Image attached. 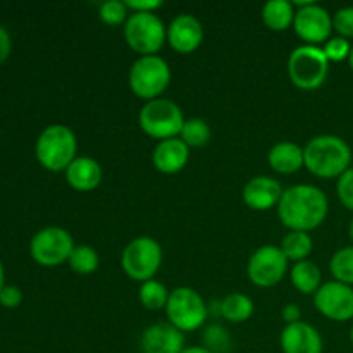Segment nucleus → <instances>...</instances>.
Listing matches in <instances>:
<instances>
[{
    "instance_id": "obj_10",
    "label": "nucleus",
    "mask_w": 353,
    "mask_h": 353,
    "mask_svg": "<svg viewBox=\"0 0 353 353\" xmlns=\"http://www.w3.org/2000/svg\"><path fill=\"white\" fill-rule=\"evenodd\" d=\"M74 247V240L68 230L48 226L33 234L30 241V254L38 265L57 268L69 261Z\"/></svg>"
},
{
    "instance_id": "obj_31",
    "label": "nucleus",
    "mask_w": 353,
    "mask_h": 353,
    "mask_svg": "<svg viewBox=\"0 0 353 353\" xmlns=\"http://www.w3.org/2000/svg\"><path fill=\"white\" fill-rule=\"evenodd\" d=\"M323 50L330 62H343V61H348V57H350L352 45L347 38L334 37V38H330V40L324 43Z\"/></svg>"
},
{
    "instance_id": "obj_40",
    "label": "nucleus",
    "mask_w": 353,
    "mask_h": 353,
    "mask_svg": "<svg viewBox=\"0 0 353 353\" xmlns=\"http://www.w3.org/2000/svg\"><path fill=\"white\" fill-rule=\"evenodd\" d=\"M348 64H350V69L353 71V45H352V52H350V57H348Z\"/></svg>"
},
{
    "instance_id": "obj_36",
    "label": "nucleus",
    "mask_w": 353,
    "mask_h": 353,
    "mask_svg": "<svg viewBox=\"0 0 353 353\" xmlns=\"http://www.w3.org/2000/svg\"><path fill=\"white\" fill-rule=\"evenodd\" d=\"M12 50V40H10V34L7 31V28H3L0 24V64L7 61V57L10 55Z\"/></svg>"
},
{
    "instance_id": "obj_18",
    "label": "nucleus",
    "mask_w": 353,
    "mask_h": 353,
    "mask_svg": "<svg viewBox=\"0 0 353 353\" xmlns=\"http://www.w3.org/2000/svg\"><path fill=\"white\" fill-rule=\"evenodd\" d=\"M188 161L190 147L179 137L159 141L152 154V162L162 174H176V172L183 171Z\"/></svg>"
},
{
    "instance_id": "obj_17",
    "label": "nucleus",
    "mask_w": 353,
    "mask_h": 353,
    "mask_svg": "<svg viewBox=\"0 0 353 353\" xmlns=\"http://www.w3.org/2000/svg\"><path fill=\"white\" fill-rule=\"evenodd\" d=\"M283 192L285 190L278 179L271 176H255L245 185L241 196L252 210L264 212V210H271L272 207H278Z\"/></svg>"
},
{
    "instance_id": "obj_38",
    "label": "nucleus",
    "mask_w": 353,
    "mask_h": 353,
    "mask_svg": "<svg viewBox=\"0 0 353 353\" xmlns=\"http://www.w3.org/2000/svg\"><path fill=\"white\" fill-rule=\"evenodd\" d=\"M181 353H212L210 350H207L205 347H185V350H183Z\"/></svg>"
},
{
    "instance_id": "obj_20",
    "label": "nucleus",
    "mask_w": 353,
    "mask_h": 353,
    "mask_svg": "<svg viewBox=\"0 0 353 353\" xmlns=\"http://www.w3.org/2000/svg\"><path fill=\"white\" fill-rule=\"evenodd\" d=\"M268 162L278 174H293L305 168L303 148L293 141H279L269 150Z\"/></svg>"
},
{
    "instance_id": "obj_9",
    "label": "nucleus",
    "mask_w": 353,
    "mask_h": 353,
    "mask_svg": "<svg viewBox=\"0 0 353 353\" xmlns=\"http://www.w3.org/2000/svg\"><path fill=\"white\" fill-rule=\"evenodd\" d=\"M162 247L150 236H138L126 245L121 255V268L133 281H150L162 265Z\"/></svg>"
},
{
    "instance_id": "obj_14",
    "label": "nucleus",
    "mask_w": 353,
    "mask_h": 353,
    "mask_svg": "<svg viewBox=\"0 0 353 353\" xmlns=\"http://www.w3.org/2000/svg\"><path fill=\"white\" fill-rule=\"evenodd\" d=\"M203 26L192 14H179L168 26V41L178 54H192L202 45Z\"/></svg>"
},
{
    "instance_id": "obj_32",
    "label": "nucleus",
    "mask_w": 353,
    "mask_h": 353,
    "mask_svg": "<svg viewBox=\"0 0 353 353\" xmlns=\"http://www.w3.org/2000/svg\"><path fill=\"white\" fill-rule=\"evenodd\" d=\"M333 30L341 38H353V7H341L333 16Z\"/></svg>"
},
{
    "instance_id": "obj_25",
    "label": "nucleus",
    "mask_w": 353,
    "mask_h": 353,
    "mask_svg": "<svg viewBox=\"0 0 353 353\" xmlns=\"http://www.w3.org/2000/svg\"><path fill=\"white\" fill-rule=\"evenodd\" d=\"M169 293L171 292H168L165 285H162L157 279H150V281L141 283L138 299L147 310H162L168 305Z\"/></svg>"
},
{
    "instance_id": "obj_15",
    "label": "nucleus",
    "mask_w": 353,
    "mask_h": 353,
    "mask_svg": "<svg viewBox=\"0 0 353 353\" xmlns=\"http://www.w3.org/2000/svg\"><path fill=\"white\" fill-rule=\"evenodd\" d=\"M141 353H181L185 350V333L169 323H155L141 333Z\"/></svg>"
},
{
    "instance_id": "obj_33",
    "label": "nucleus",
    "mask_w": 353,
    "mask_h": 353,
    "mask_svg": "<svg viewBox=\"0 0 353 353\" xmlns=\"http://www.w3.org/2000/svg\"><path fill=\"white\" fill-rule=\"evenodd\" d=\"M336 193L340 202L343 203V207H347L348 210L353 212V168L345 171L343 174L338 178Z\"/></svg>"
},
{
    "instance_id": "obj_24",
    "label": "nucleus",
    "mask_w": 353,
    "mask_h": 353,
    "mask_svg": "<svg viewBox=\"0 0 353 353\" xmlns=\"http://www.w3.org/2000/svg\"><path fill=\"white\" fill-rule=\"evenodd\" d=\"M281 252L285 254V257L292 262H302L307 261V257L310 255L314 248L312 236L309 233H303V231H290L281 241Z\"/></svg>"
},
{
    "instance_id": "obj_13",
    "label": "nucleus",
    "mask_w": 353,
    "mask_h": 353,
    "mask_svg": "<svg viewBox=\"0 0 353 353\" xmlns=\"http://www.w3.org/2000/svg\"><path fill=\"white\" fill-rule=\"evenodd\" d=\"M314 305L326 319L347 323L353 319V288L340 281L321 285L314 295Z\"/></svg>"
},
{
    "instance_id": "obj_27",
    "label": "nucleus",
    "mask_w": 353,
    "mask_h": 353,
    "mask_svg": "<svg viewBox=\"0 0 353 353\" xmlns=\"http://www.w3.org/2000/svg\"><path fill=\"white\" fill-rule=\"evenodd\" d=\"M330 271L334 281L353 286V245L343 247L331 257Z\"/></svg>"
},
{
    "instance_id": "obj_42",
    "label": "nucleus",
    "mask_w": 353,
    "mask_h": 353,
    "mask_svg": "<svg viewBox=\"0 0 353 353\" xmlns=\"http://www.w3.org/2000/svg\"><path fill=\"white\" fill-rule=\"evenodd\" d=\"M350 341H352V345H353V326H352V330H350Z\"/></svg>"
},
{
    "instance_id": "obj_19",
    "label": "nucleus",
    "mask_w": 353,
    "mask_h": 353,
    "mask_svg": "<svg viewBox=\"0 0 353 353\" xmlns=\"http://www.w3.org/2000/svg\"><path fill=\"white\" fill-rule=\"evenodd\" d=\"M102 168L92 157H76L65 169V181L76 192H93L102 183Z\"/></svg>"
},
{
    "instance_id": "obj_22",
    "label": "nucleus",
    "mask_w": 353,
    "mask_h": 353,
    "mask_svg": "<svg viewBox=\"0 0 353 353\" xmlns=\"http://www.w3.org/2000/svg\"><path fill=\"white\" fill-rule=\"evenodd\" d=\"M321 269L314 261H302L296 262L290 271V279L292 285L295 286L296 292L303 295H316L317 290L321 288Z\"/></svg>"
},
{
    "instance_id": "obj_1",
    "label": "nucleus",
    "mask_w": 353,
    "mask_h": 353,
    "mask_svg": "<svg viewBox=\"0 0 353 353\" xmlns=\"http://www.w3.org/2000/svg\"><path fill=\"white\" fill-rule=\"evenodd\" d=\"M278 216L290 231L317 230L326 221L330 202L326 193L314 185H295L283 192L278 203Z\"/></svg>"
},
{
    "instance_id": "obj_39",
    "label": "nucleus",
    "mask_w": 353,
    "mask_h": 353,
    "mask_svg": "<svg viewBox=\"0 0 353 353\" xmlns=\"http://www.w3.org/2000/svg\"><path fill=\"white\" fill-rule=\"evenodd\" d=\"M3 286H6V271H3V265L0 262V292H2Z\"/></svg>"
},
{
    "instance_id": "obj_26",
    "label": "nucleus",
    "mask_w": 353,
    "mask_h": 353,
    "mask_svg": "<svg viewBox=\"0 0 353 353\" xmlns=\"http://www.w3.org/2000/svg\"><path fill=\"white\" fill-rule=\"evenodd\" d=\"M68 264L71 271L76 272V274L88 276L99 269L100 259L95 248H92L90 245H76Z\"/></svg>"
},
{
    "instance_id": "obj_29",
    "label": "nucleus",
    "mask_w": 353,
    "mask_h": 353,
    "mask_svg": "<svg viewBox=\"0 0 353 353\" xmlns=\"http://www.w3.org/2000/svg\"><path fill=\"white\" fill-rule=\"evenodd\" d=\"M203 347L212 353H228L231 350V336L226 327L209 326L203 333Z\"/></svg>"
},
{
    "instance_id": "obj_3",
    "label": "nucleus",
    "mask_w": 353,
    "mask_h": 353,
    "mask_svg": "<svg viewBox=\"0 0 353 353\" xmlns=\"http://www.w3.org/2000/svg\"><path fill=\"white\" fill-rule=\"evenodd\" d=\"M78 152V140L71 128L64 124H50L38 137L34 155L41 168L52 172H61L71 165Z\"/></svg>"
},
{
    "instance_id": "obj_37",
    "label": "nucleus",
    "mask_w": 353,
    "mask_h": 353,
    "mask_svg": "<svg viewBox=\"0 0 353 353\" xmlns=\"http://www.w3.org/2000/svg\"><path fill=\"white\" fill-rule=\"evenodd\" d=\"M283 319L286 321V324H295L300 323V317H302V310H300L299 305L295 303H288V305L283 307V312H281Z\"/></svg>"
},
{
    "instance_id": "obj_7",
    "label": "nucleus",
    "mask_w": 353,
    "mask_h": 353,
    "mask_svg": "<svg viewBox=\"0 0 353 353\" xmlns=\"http://www.w3.org/2000/svg\"><path fill=\"white\" fill-rule=\"evenodd\" d=\"M168 323L172 324L181 333H192L200 330L207 319V303L196 290L190 286H179L169 293L165 305Z\"/></svg>"
},
{
    "instance_id": "obj_30",
    "label": "nucleus",
    "mask_w": 353,
    "mask_h": 353,
    "mask_svg": "<svg viewBox=\"0 0 353 353\" xmlns=\"http://www.w3.org/2000/svg\"><path fill=\"white\" fill-rule=\"evenodd\" d=\"M99 16L107 26H119L128 21V7L121 0H107L100 6Z\"/></svg>"
},
{
    "instance_id": "obj_12",
    "label": "nucleus",
    "mask_w": 353,
    "mask_h": 353,
    "mask_svg": "<svg viewBox=\"0 0 353 353\" xmlns=\"http://www.w3.org/2000/svg\"><path fill=\"white\" fill-rule=\"evenodd\" d=\"M300 9L295 12L293 30L305 45H324L333 31V16L324 7L314 2H295Z\"/></svg>"
},
{
    "instance_id": "obj_5",
    "label": "nucleus",
    "mask_w": 353,
    "mask_h": 353,
    "mask_svg": "<svg viewBox=\"0 0 353 353\" xmlns=\"http://www.w3.org/2000/svg\"><path fill=\"white\" fill-rule=\"evenodd\" d=\"M330 74V61L323 47L300 45L288 57V76L300 90H317L326 83Z\"/></svg>"
},
{
    "instance_id": "obj_2",
    "label": "nucleus",
    "mask_w": 353,
    "mask_h": 353,
    "mask_svg": "<svg viewBox=\"0 0 353 353\" xmlns=\"http://www.w3.org/2000/svg\"><path fill=\"white\" fill-rule=\"evenodd\" d=\"M303 161L310 174L323 179H338L352 168V148L336 134H319L303 147Z\"/></svg>"
},
{
    "instance_id": "obj_16",
    "label": "nucleus",
    "mask_w": 353,
    "mask_h": 353,
    "mask_svg": "<svg viewBox=\"0 0 353 353\" xmlns=\"http://www.w3.org/2000/svg\"><path fill=\"white\" fill-rule=\"evenodd\" d=\"M279 343L283 353H323L324 350V341L319 331L303 321L286 324Z\"/></svg>"
},
{
    "instance_id": "obj_11",
    "label": "nucleus",
    "mask_w": 353,
    "mask_h": 353,
    "mask_svg": "<svg viewBox=\"0 0 353 353\" xmlns=\"http://www.w3.org/2000/svg\"><path fill=\"white\" fill-rule=\"evenodd\" d=\"M288 259L276 245H262L252 254L247 264L248 279L259 288H272L286 276Z\"/></svg>"
},
{
    "instance_id": "obj_35",
    "label": "nucleus",
    "mask_w": 353,
    "mask_h": 353,
    "mask_svg": "<svg viewBox=\"0 0 353 353\" xmlns=\"http://www.w3.org/2000/svg\"><path fill=\"white\" fill-rule=\"evenodd\" d=\"M124 3L128 10H133V12H155L162 7L161 0H126Z\"/></svg>"
},
{
    "instance_id": "obj_34",
    "label": "nucleus",
    "mask_w": 353,
    "mask_h": 353,
    "mask_svg": "<svg viewBox=\"0 0 353 353\" xmlns=\"http://www.w3.org/2000/svg\"><path fill=\"white\" fill-rule=\"evenodd\" d=\"M23 303V293L17 286L6 285L0 292V305L6 309H17Z\"/></svg>"
},
{
    "instance_id": "obj_8",
    "label": "nucleus",
    "mask_w": 353,
    "mask_h": 353,
    "mask_svg": "<svg viewBox=\"0 0 353 353\" xmlns=\"http://www.w3.org/2000/svg\"><path fill=\"white\" fill-rule=\"evenodd\" d=\"M124 40L140 57L155 55L168 40V28L155 12H131L124 23Z\"/></svg>"
},
{
    "instance_id": "obj_21",
    "label": "nucleus",
    "mask_w": 353,
    "mask_h": 353,
    "mask_svg": "<svg viewBox=\"0 0 353 353\" xmlns=\"http://www.w3.org/2000/svg\"><path fill=\"white\" fill-rule=\"evenodd\" d=\"M295 6L288 0H269L262 7V21L271 31H285L295 21Z\"/></svg>"
},
{
    "instance_id": "obj_41",
    "label": "nucleus",
    "mask_w": 353,
    "mask_h": 353,
    "mask_svg": "<svg viewBox=\"0 0 353 353\" xmlns=\"http://www.w3.org/2000/svg\"><path fill=\"white\" fill-rule=\"evenodd\" d=\"M348 234H350V240H352V243H353V219H352V223H350V228H348Z\"/></svg>"
},
{
    "instance_id": "obj_23",
    "label": "nucleus",
    "mask_w": 353,
    "mask_h": 353,
    "mask_svg": "<svg viewBox=\"0 0 353 353\" xmlns=\"http://www.w3.org/2000/svg\"><path fill=\"white\" fill-rule=\"evenodd\" d=\"M255 305L245 293H230L219 302V312L228 323L240 324L254 316Z\"/></svg>"
},
{
    "instance_id": "obj_4",
    "label": "nucleus",
    "mask_w": 353,
    "mask_h": 353,
    "mask_svg": "<svg viewBox=\"0 0 353 353\" xmlns=\"http://www.w3.org/2000/svg\"><path fill=\"white\" fill-rule=\"evenodd\" d=\"M128 81L131 92L138 99L150 102L161 99L162 93L168 90L171 83V68L159 55H143L131 64Z\"/></svg>"
},
{
    "instance_id": "obj_6",
    "label": "nucleus",
    "mask_w": 353,
    "mask_h": 353,
    "mask_svg": "<svg viewBox=\"0 0 353 353\" xmlns=\"http://www.w3.org/2000/svg\"><path fill=\"white\" fill-rule=\"evenodd\" d=\"M138 121L147 137L164 141L178 138L186 119L178 103L168 99H155L145 102L138 114Z\"/></svg>"
},
{
    "instance_id": "obj_28",
    "label": "nucleus",
    "mask_w": 353,
    "mask_h": 353,
    "mask_svg": "<svg viewBox=\"0 0 353 353\" xmlns=\"http://www.w3.org/2000/svg\"><path fill=\"white\" fill-rule=\"evenodd\" d=\"M179 138L188 145L190 148H200L209 143L210 140V128L200 117H192L186 119L183 124V130L179 133Z\"/></svg>"
}]
</instances>
